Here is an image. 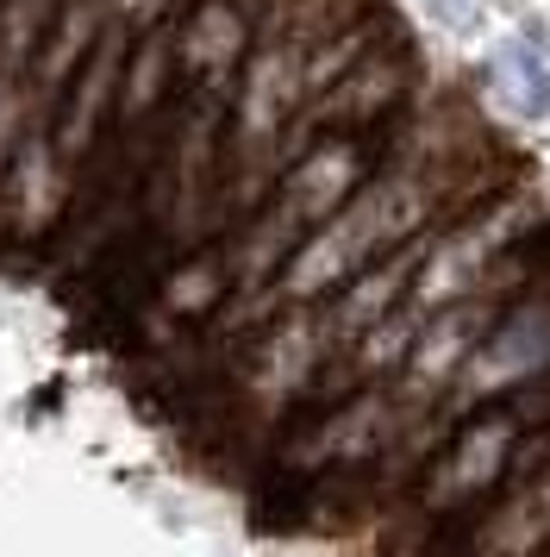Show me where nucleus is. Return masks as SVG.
<instances>
[{
    "label": "nucleus",
    "instance_id": "nucleus-7",
    "mask_svg": "<svg viewBox=\"0 0 550 557\" xmlns=\"http://www.w3.org/2000/svg\"><path fill=\"white\" fill-rule=\"evenodd\" d=\"M388 132H320V138H307V145L282 163V176H275V188L263 195V207H275V213L307 238L325 213H338V207L382 170Z\"/></svg>",
    "mask_w": 550,
    "mask_h": 557
},
{
    "label": "nucleus",
    "instance_id": "nucleus-5",
    "mask_svg": "<svg viewBox=\"0 0 550 557\" xmlns=\"http://www.w3.org/2000/svg\"><path fill=\"white\" fill-rule=\"evenodd\" d=\"M545 376H550V276H538L525 295H513V307L488 326V338L457 370V382L445 395V413L507 401V395H520V388H532Z\"/></svg>",
    "mask_w": 550,
    "mask_h": 557
},
{
    "label": "nucleus",
    "instance_id": "nucleus-3",
    "mask_svg": "<svg viewBox=\"0 0 550 557\" xmlns=\"http://www.w3.org/2000/svg\"><path fill=\"white\" fill-rule=\"evenodd\" d=\"M420 426V413L400 401L388 382L350 388L332 401H307L282 432L275 463L295 476H357V470H382L395 445Z\"/></svg>",
    "mask_w": 550,
    "mask_h": 557
},
{
    "label": "nucleus",
    "instance_id": "nucleus-6",
    "mask_svg": "<svg viewBox=\"0 0 550 557\" xmlns=\"http://www.w3.org/2000/svg\"><path fill=\"white\" fill-rule=\"evenodd\" d=\"M413 82H420V63H413V51L388 32L370 57H357L332 88H320V95L295 113V126H288V157H295L307 138H320V132H388L400 113L413 107Z\"/></svg>",
    "mask_w": 550,
    "mask_h": 557
},
{
    "label": "nucleus",
    "instance_id": "nucleus-1",
    "mask_svg": "<svg viewBox=\"0 0 550 557\" xmlns=\"http://www.w3.org/2000/svg\"><path fill=\"white\" fill-rule=\"evenodd\" d=\"M545 232V201L532 188H507L500 182L495 195L457 207L450 220L432 226L420 251V270H413V288H407V307H450L463 295H482V288H532L538 276H550L545 263H532V238Z\"/></svg>",
    "mask_w": 550,
    "mask_h": 557
},
{
    "label": "nucleus",
    "instance_id": "nucleus-9",
    "mask_svg": "<svg viewBox=\"0 0 550 557\" xmlns=\"http://www.w3.org/2000/svg\"><path fill=\"white\" fill-rule=\"evenodd\" d=\"M250 13H257V20H263V13H275V7H282V0H245Z\"/></svg>",
    "mask_w": 550,
    "mask_h": 557
},
{
    "label": "nucleus",
    "instance_id": "nucleus-8",
    "mask_svg": "<svg viewBox=\"0 0 550 557\" xmlns=\"http://www.w3.org/2000/svg\"><path fill=\"white\" fill-rule=\"evenodd\" d=\"M507 307H513V288H482V295H463V301H450V307H432V313L420 320V332H413L407 363L395 370L388 388H395L420 420L432 413V407H445L457 370L470 363V351L488 338V326H495Z\"/></svg>",
    "mask_w": 550,
    "mask_h": 557
},
{
    "label": "nucleus",
    "instance_id": "nucleus-4",
    "mask_svg": "<svg viewBox=\"0 0 550 557\" xmlns=\"http://www.w3.org/2000/svg\"><path fill=\"white\" fill-rule=\"evenodd\" d=\"M332 357H338V338L325 326L320 301L275 307L232 351V413H245L257 426H288Z\"/></svg>",
    "mask_w": 550,
    "mask_h": 557
},
{
    "label": "nucleus",
    "instance_id": "nucleus-2",
    "mask_svg": "<svg viewBox=\"0 0 550 557\" xmlns=\"http://www.w3.org/2000/svg\"><path fill=\"white\" fill-rule=\"evenodd\" d=\"M525 420L513 401H488L457 413L450 432L420 457V470L407 476L413 488V513L425 527H450V520H470L475 507H488L513 482V463H520V438Z\"/></svg>",
    "mask_w": 550,
    "mask_h": 557
}]
</instances>
